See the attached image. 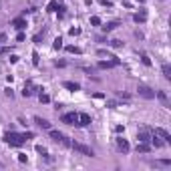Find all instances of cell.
I'll use <instances>...</instances> for the list:
<instances>
[{
	"label": "cell",
	"instance_id": "1",
	"mask_svg": "<svg viewBox=\"0 0 171 171\" xmlns=\"http://www.w3.org/2000/svg\"><path fill=\"white\" fill-rule=\"evenodd\" d=\"M4 143H8L10 147H20V145L26 143V139L22 137V133L10 131V133H6V135H4Z\"/></svg>",
	"mask_w": 171,
	"mask_h": 171
},
{
	"label": "cell",
	"instance_id": "2",
	"mask_svg": "<svg viewBox=\"0 0 171 171\" xmlns=\"http://www.w3.org/2000/svg\"><path fill=\"white\" fill-rule=\"evenodd\" d=\"M49 135H50V139H52V141H56V143L65 145V147H71V141H69V137H66L65 133L55 131V129H49Z\"/></svg>",
	"mask_w": 171,
	"mask_h": 171
},
{
	"label": "cell",
	"instance_id": "3",
	"mask_svg": "<svg viewBox=\"0 0 171 171\" xmlns=\"http://www.w3.org/2000/svg\"><path fill=\"white\" fill-rule=\"evenodd\" d=\"M71 149H75L77 153L85 155V157H95V151L91 149V147H87V145H81V143H75V141H71Z\"/></svg>",
	"mask_w": 171,
	"mask_h": 171
},
{
	"label": "cell",
	"instance_id": "4",
	"mask_svg": "<svg viewBox=\"0 0 171 171\" xmlns=\"http://www.w3.org/2000/svg\"><path fill=\"white\" fill-rule=\"evenodd\" d=\"M61 123H65V125H77L79 127V113H65V115H61Z\"/></svg>",
	"mask_w": 171,
	"mask_h": 171
},
{
	"label": "cell",
	"instance_id": "5",
	"mask_svg": "<svg viewBox=\"0 0 171 171\" xmlns=\"http://www.w3.org/2000/svg\"><path fill=\"white\" fill-rule=\"evenodd\" d=\"M137 93H139V97H143V99H155V91L151 87H147V85H139Z\"/></svg>",
	"mask_w": 171,
	"mask_h": 171
},
{
	"label": "cell",
	"instance_id": "6",
	"mask_svg": "<svg viewBox=\"0 0 171 171\" xmlns=\"http://www.w3.org/2000/svg\"><path fill=\"white\" fill-rule=\"evenodd\" d=\"M117 149H119L123 155H125V153H129V151H131V145L127 143V139H123V137H117Z\"/></svg>",
	"mask_w": 171,
	"mask_h": 171
},
{
	"label": "cell",
	"instance_id": "7",
	"mask_svg": "<svg viewBox=\"0 0 171 171\" xmlns=\"http://www.w3.org/2000/svg\"><path fill=\"white\" fill-rule=\"evenodd\" d=\"M93 123V117L89 113H79V127H89Z\"/></svg>",
	"mask_w": 171,
	"mask_h": 171
},
{
	"label": "cell",
	"instance_id": "8",
	"mask_svg": "<svg viewBox=\"0 0 171 171\" xmlns=\"http://www.w3.org/2000/svg\"><path fill=\"white\" fill-rule=\"evenodd\" d=\"M153 133L157 135V137H161L163 141H165V143H171V135L165 131V129H161V127H155V129H153Z\"/></svg>",
	"mask_w": 171,
	"mask_h": 171
},
{
	"label": "cell",
	"instance_id": "9",
	"mask_svg": "<svg viewBox=\"0 0 171 171\" xmlns=\"http://www.w3.org/2000/svg\"><path fill=\"white\" fill-rule=\"evenodd\" d=\"M149 141H151V145H153L155 149H161V147H165V145H167L165 141H163L161 137H157V135H153V137H151Z\"/></svg>",
	"mask_w": 171,
	"mask_h": 171
},
{
	"label": "cell",
	"instance_id": "10",
	"mask_svg": "<svg viewBox=\"0 0 171 171\" xmlns=\"http://www.w3.org/2000/svg\"><path fill=\"white\" fill-rule=\"evenodd\" d=\"M34 123H36L40 129H44V131H49V129H50V123L46 121V119H42V117H34Z\"/></svg>",
	"mask_w": 171,
	"mask_h": 171
},
{
	"label": "cell",
	"instance_id": "11",
	"mask_svg": "<svg viewBox=\"0 0 171 171\" xmlns=\"http://www.w3.org/2000/svg\"><path fill=\"white\" fill-rule=\"evenodd\" d=\"M62 87L69 89V91H72V93H75V91H81V85L75 83V81H65V83H62Z\"/></svg>",
	"mask_w": 171,
	"mask_h": 171
},
{
	"label": "cell",
	"instance_id": "12",
	"mask_svg": "<svg viewBox=\"0 0 171 171\" xmlns=\"http://www.w3.org/2000/svg\"><path fill=\"white\" fill-rule=\"evenodd\" d=\"M155 97L163 103V107H167V109H169V99H167V95L163 93V91H157V93H155Z\"/></svg>",
	"mask_w": 171,
	"mask_h": 171
},
{
	"label": "cell",
	"instance_id": "13",
	"mask_svg": "<svg viewBox=\"0 0 171 171\" xmlns=\"http://www.w3.org/2000/svg\"><path fill=\"white\" fill-rule=\"evenodd\" d=\"M117 26H119V22L113 20V22H107V24H103L101 28H103V32H111V30H115Z\"/></svg>",
	"mask_w": 171,
	"mask_h": 171
},
{
	"label": "cell",
	"instance_id": "14",
	"mask_svg": "<svg viewBox=\"0 0 171 171\" xmlns=\"http://www.w3.org/2000/svg\"><path fill=\"white\" fill-rule=\"evenodd\" d=\"M133 20H135V22H145V20H147V12H145V10L135 12V14H133Z\"/></svg>",
	"mask_w": 171,
	"mask_h": 171
},
{
	"label": "cell",
	"instance_id": "15",
	"mask_svg": "<svg viewBox=\"0 0 171 171\" xmlns=\"http://www.w3.org/2000/svg\"><path fill=\"white\" fill-rule=\"evenodd\" d=\"M149 151H151L149 143H141V141L137 143V153H149Z\"/></svg>",
	"mask_w": 171,
	"mask_h": 171
},
{
	"label": "cell",
	"instance_id": "16",
	"mask_svg": "<svg viewBox=\"0 0 171 171\" xmlns=\"http://www.w3.org/2000/svg\"><path fill=\"white\" fill-rule=\"evenodd\" d=\"M12 24H14V26H16L18 28V30H22V28H24V26H26V20H24V18H14V20H12Z\"/></svg>",
	"mask_w": 171,
	"mask_h": 171
},
{
	"label": "cell",
	"instance_id": "17",
	"mask_svg": "<svg viewBox=\"0 0 171 171\" xmlns=\"http://www.w3.org/2000/svg\"><path fill=\"white\" fill-rule=\"evenodd\" d=\"M137 139H139V141H141V143H149V133H147V131H139V135H137Z\"/></svg>",
	"mask_w": 171,
	"mask_h": 171
},
{
	"label": "cell",
	"instance_id": "18",
	"mask_svg": "<svg viewBox=\"0 0 171 171\" xmlns=\"http://www.w3.org/2000/svg\"><path fill=\"white\" fill-rule=\"evenodd\" d=\"M46 10H49V12H56V10H59V0L49 2V4H46Z\"/></svg>",
	"mask_w": 171,
	"mask_h": 171
},
{
	"label": "cell",
	"instance_id": "19",
	"mask_svg": "<svg viewBox=\"0 0 171 171\" xmlns=\"http://www.w3.org/2000/svg\"><path fill=\"white\" fill-rule=\"evenodd\" d=\"M161 69H163V77H165L167 81H169V79H171V66H169V65H167V62H165V65L161 66Z\"/></svg>",
	"mask_w": 171,
	"mask_h": 171
},
{
	"label": "cell",
	"instance_id": "20",
	"mask_svg": "<svg viewBox=\"0 0 171 171\" xmlns=\"http://www.w3.org/2000/svg\"><path fill=\"white\" fill-rule=\"evenodd\" d=\"M97 55H99V56H107V59H117V56H113L109 50H105V49H99V50H97Z\"/></svg>",
	"mask_w": 171,
	"mask_h": 171
},
{
	"label": "cell",
	"instance_id": "21",
	"mask_svg": "<svg viewBox=\"0 0 171 171\" xmlns=\"http://www.w3.org/2000/svg\"><path fill=\"white\" fill-rule=\"evenodd\" d=\"M139 56H141V62H143L145 66H151V61H149V56L145 55V52H141V55H139Z\"/></svg>",
	"mask_w": 171,
	"mask_h": 171
},
{
	"label": "cell",
	"instance_id": "22",
	"mask_svg": "<svg viewBox=\"0 0 171 171\" xmlns=\"http://www.w3.org/2000/svg\"><path fill=\"white\" fill-rule=\"evenodd\" d=\"M52 46H55L56 50H59V49H62V39H61V36H56V39H55V42H52Z\"/></svg>",
	"mask_w": 171,
	"mask_h": 171
},
{
	"label": "cell",
	"instance_id": "23",
	"mask_svg": "<svg viewBox=\"0 0 171 171\" xmlns=\"http://www.w3.org/2000/svg\"><path fill=\"white\" fill-rule=\"evenodd\" d=\"M44 39V32H39V34H34L32 36V40H34V44H40V40Z\"/></svg>",
	"mask_w": 171,
	"mask_h": 171
},
{
	"label": "cell",
	"instance_id": "24",
	"mask_svg": "<svg viewBox=\"0 0 171 171\" xmlns=\"http://www.w3.org/2000/svg\"><path fill=\"white\" fill-rule=\"evenodd\" d=\"M66 50H69V52H75V55H81V52H83L79 46H66Z\"/></svg>",
	"mask_w": 171,
	"mask_h": 171
},
{
	"label": "cell",
	"instance_id": "25",
	"mask_svg": "<svg viewBox=\"0 0 171 171\" xmlns=\"http://www.w3.org/2000/svg\"><path fill=\"white\" fill-rule=\"evenodd\" d=\"M109 44L113 46V49H121V46H123V42H121V40H117V39H115V40H111Z\"/></svg>",
	"mask_w": 171,
	"mask_h": 171
},
{
	"label": "cell",
	"instance_id": "26",
	"mask_svg": "<svg viewBox=\"0 0 171 171\" xmlns=\"http://www.w3.org/2000/svg\"><path fill=\"white\" fill-rule=\"evenodd\" d=\"M65 10H66L65 6H62V4H59V10H56V14H59V18H62V16H65Z\"/></svg>",
	"mask_w": 171,
	"mask_h": 171
},
{
	"label": "cell",
	"instance_id": "27",
	"mask_svg": "<svg viewBox=\"0 0 171 171\" xmlns=\"http://www.w3.org/2000/svg\"><path fill=\"white\" fill-rule=\"evenodd\" d=\"M91 24H93V26H99V24H101V18L99 16H91Z\"/></svg>",
	"mask_w": 171,
	"mask_h": 171
},
{
	"label": "cell",
	"instance_id": "28",
	"mask_svg": "<svg viewBox=\"0 0 171 171\" xmlns=\"http://www.w3.org/2000/svg\"><path fill=\"white\" fill-rule=\"evenodd\" d=\"M39 99L42 101V103H50V97H49V95H44V93H40V95H39Z\"/></svg>",
	"mask_w": 171,
	"mask_h": 171
},
{
	"label": "cell",
	"instance_id": "29",
	"mask_svg": "<svg viewBox=\"0 0 171 171\" xmlns=\"http://www.w3.org/2000/svg\"><path fill=\"white\" fill-rule=\"evenodd\" d=\"M32 62H34V65H39V52H32Z\"/></svg>",
	"mask_w": 171,
	"mask_h": 171
},
{
	"label": "cell",
	"instance_id": "30",
	"mask_svg": "<svg viewBox=\"0 0 171 171\" xmlns=\"http://www.w3.org/2000/svg\"><path fill=\"white\" fill-rule=\"evenodd\" d=\"M4 95H6V97H10V99L14 97V93H12V89H6V91H4Z\"/></svg>",
	"mask_w": 171,
	"mask_h": 171
},
{
	"label": "cell",
	"instance_id": "31",
	"mask_svg": "<svg viewBox=\"0 0 171 171\" xmlns=\"http://www.w3.org/2000/svg\"><path fill=\"white\" fill-rule=\"evenodd\" d=\"M107 105H109V107H111V109H115V107H117V105H119V103H117V101H109V103H107Z\"/></svg>",
	"mask_w": 171,
	"mask_h": 171
},
{
	"label": "cell",
	"instance_id": "32",
	"mask_svg": "<svg viewBox=\"0 0 171 171\" xmlns=\"http://www.w3.org/2000/svg\"><path fill=\"white\" fill-rule=\"evenodd\" d=\"M71 34L75 36V34H81V28H71Z\"/></svg>",
	"mask_w": 171,
	"mask_h": 171
},
{
	"label": "cell",
	"instance_id": "33",
	"mask_svg": "<svg viewBox=\"0 0 171 171\" xmlns=\"http://www.w3.org/2000/svg\"><path fill=\"white\" fill-rule=\"evenodd\" d=\"M36 151H39V153H42V155H46V149H44V147H40V145L36 147Z\"/></svg>",
	"mask_w": 171,
	"mask_h": 171
},
{
	"label": "cell",
	"instance_id": "34",
	"mask_svg": "<svg viewBox=\"0 0 171 171\" xmlns=\"http://www.w3.org/2000/svg\"><path fill=\"white\" fill-rule=\"evenodd\" d=\"M55 65H56V66H66V62H65V61H56Z\"/></svg>",
	"mask_w": 171,
	"mask_h": 171
},
{
	"label": "cell",
	"instance_id": "35",
	"mask_svg": "<svg viewBox=\"0 0 171 171\" xmlns=\"http://www.w3.org/2000/svg\"><path fill=\"white\" fill-rule=\"evenodd\" d=\"M101 4H103V6H111V0H101Z\"/></svg>",
	"mask_w": 171,
	"mask_h": 171
},
{
	"label": "cell",
	"instance_id": "36",
	"mask_svg": "<svg viewBox=\"0 0 171 171\" xmlns=\"http://www.w3.org/2000/svg\"><path fill=\"white\" fill-rule=\"evenodd\" d=\"M139 2H141V0H139Z\"/></svg>",
	"mask_w": 171,
	"mask_h": 171
}]
</instances>
